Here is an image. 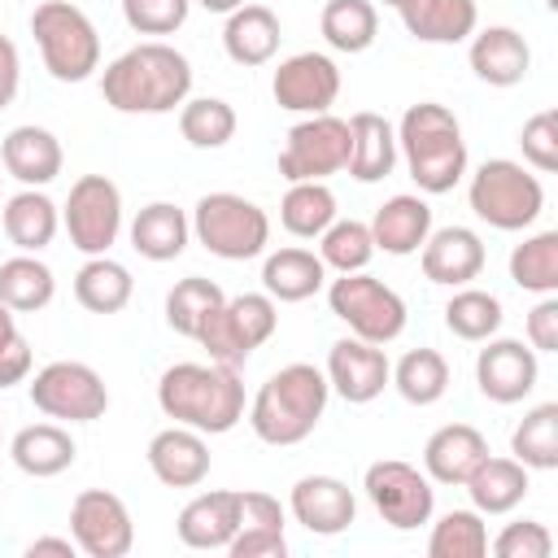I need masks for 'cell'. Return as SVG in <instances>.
Instances as JSON below:
<instances>
[{"instance_id": "6da1fadb", "label": "cell", "mask_w": 558, "mask_h": 558, "mask_svg": "<svg viewBox=\"0 0 558 558\" xmlns=\"http://www.w3.org/2000/svg\"><path fill=\"white\" fill-rule=\"evenodd\" d=\"M192 92V61L161 44H135L113 57L100 74V96L118 113H174Z\"/></svg>"}, {"instance_id": "7a4b0ae2", "label": "cell", "mask_w": 558, "mask_h": 558, "mask_svg": "<svg viewBox=\"0 0 558 558\" xmlns=\"http://www.w3.org/2000/svg\"><path fill=\"white\" fill-rule=\"evenodd\" d=\"M157 405L183 427L222 436L244 418V384L240 371L222 362H174L157 379Z\"/></svg>"}, {"instance_id": "3957f363", "label": "cell", "mask_w": 558, "mask_h": 558, "mask_svg": "<svg viewBox=\"0 0 558 558\" xmlns=\"http://www.w3.org/2000/svg\"><path fill=\"white\" fill-rule=\"evenodd\" d=\"M327 397H331V384H327V375L318 366L288 362L248 401V427L266 445H279V449L283 445H301L323 423Z\"/></svg>"}, {"instance_id": "277c9868", "label": "cell", "mask_w": 558, "mask_h": 558, "mask_svg": "<svg viewBox=\"0 0 558 558\" xmlns=\"http://www.w3.org/2000/svg\"><path fill=\"white\" fill-rule=\"evenodd\" d=\"M397 157H405V170L418 183V192L427 196L453 192L458 179L466 174V140L453 109L436 100L410 105L397 122Z\"/></svg>"}, {"instance_id": "5b68a950", "label": "cell", "mask_w": 558, "mask_h": 558, "mask_svg": "<svg viewBox=\"0 0 558 558\" xmlns=\"http://www.w3.org/2000/svg\"><path fill=\"white\" fill-rule=\"evenodd\" d=\"M31 35L39 44L44 70L57 83H83L100 70V35L92 17L70 0H44L31 13Z\"/></svg>"}, {"instance_id": "8992f818", "label": "cell", "mask_w": 558, "mask_h": 558, "mask_svg": "<svg viewBox=\"0 0 558 558\" xmlns=\"http://www.w3.org/2000/svg\"><path fill=\"white\" fill-rule=\"evenodd\" d=\"M192 235L205 253L222 262L262 257L270 244V218L240 192H205L192 209Z\"/></svg>"}, {"instance_id": "52a82bcc", "label": "cell", "mask_w": 558, "mask_h": 558, "mask_svg": "<svg viewBox=\"0 0 558 558\" xmlns=\"http://www.w3.org/2000/svg\"><path fill=\"white\" fill-rule=\"evenodd\" d=\"M466 201L475 209L480 222H488L493 231H523L541 218L545 209V187L536 174L523 170V161L510 157H488L466 187Z\"/></svg>"}, {"instance_id": "ba28073f", "label": "cell", "mask_w": 558, "mask_h": 558, "mask_svg": "<svg viewBox=\"0 0 558 558\" xmlns=\"http://www.w3.org/2000/svg\"><path fill=\"white\" fill-rule=\"evenodd\" d=\"M279 327V305L275 296L266 292H240V296H227L209 318L205 327L196 331V344L209 353V362H222V366H244L253 349H262Z\"/></svg>"}, {"instance_id": "9c48e42d", "label": "cell", "mask_w": 558, "mask_h": 558, "mask_svg": "<svg viewBox=\"0 0 558 558\" xmlns=\"http://www.w3.org/2000/svg\"><path fill=\"white\" fill-rule=\"evenodd\" d=\"M327 305L349 327V336L371 340V344H392L405 331V318H410L405 301L384 279H375L366 270H349V275L331 279Z\"/></svg>"}, {"instance_id": "30bf717a", "label": "cell", "mask_w": 558, "mask_h": 558, "mask_svg": "<svg viewBox=\"0 0 558 558\" xmlns=\"http://www.w3.org/2000/svg\"><path fill=\"white\" fill-rule=\"evenodd\" d=\"M31 405L61 423H96L109 410V388L87 362H48L31 379Z\"/></svg>"}, {"instance_id": "8fae6325", "label": "cell", "mask_w": 558, "mask_h": 558, "mask_svg": "<svg viewBox=\"0 0 558 558\" xmlns=\"http://www.w3.org/2000/svg\"><path fill=\"white\" fill-rule=\"evenodd\" d=\"M362 488H366L375 514H379L388 527L414 532V527L432 523L436 488H432V480H427L418 466H410V462H401V458H379V462L366 466Z\"/></svg>"}, {"instance_id": "7c38bea8", "label": "cell", "mask_w": 558, "mask_h": 558, "mask_svg": "<svg viewBox=\"0 0 558 558\" xmlns=\"http://www.w3.org/2000/svg\"><path fill=\"white\" fill-rule=\"evenodd\" d=\"M349 144H353L349 140V118H336L331 109L327 113H310L283 140L279 174L288 183H305V179L327 183V174H340L349 166Z\"/></svg>"}, {"instance_id": "4fadbf2b", "label": "cell", "mask_w": 558, "mask_h": 558, "mask_svg": "<svg viewBox=\"0 0 558 558\" xmlns=\"http://www.w3.org/2000/svg\"><path fill=\"white\" fill-rule=\"evenodd\" d=\"M61 222H65V235L78 253H87V257L109 253L122 235V192H118V183L105 179V174L74 179V187L61 205Z\"/></svg>"}, {"instance_id": "5bb4252c", "label": "cell", "mask_w": 558, "mask_h": 558, "mask_svg": "<svg viewBox=\"0 0 558 558\" xmlns=\"http://www.w3.org/2000/svg\"><path fill=\"white\" fill-rule=\"evenodd\" d=\"M70 536L87 558H126L135 545V523L118 493L83 488L70 506Z\"/></svg>"}, {"instance_id": "9a60e30c", "label": "cell", "mask_w": 558, "mask_h": 558, "mask_svg": "<svg viewBox=\"0 0 558 558\" xmlns=\"http://www.w3.org/2000/svg\"><path fill=\"white\" fill-rule=\"evenodd\" d=\"M270 92L288 113H327L340 96V70L327 52H292L279 61Z\"/></svg>"}, {"instance_id": "2e32d148", "label": "cell", "mask_w": 558, "mask_h": 558, "mask_svg": "<svg viewBox=\"0 0 558 558\" xmlns=\"http://www.w3.org/2000/svg\"><path fill=\"white\" fill-rule=\"evenodd\" d=\"M480 357H475V384L488 401L497 405H514L523 401L536 379H541V362H536V349L523 344V340H510V336H488L480 340Z\"/></svg>"}, {"instance_id": "e0dca14e", "label": "cell", "mask_w": 558, "mask_h": 558, "mask_svg": "<svg viewBox=\"0 0 558 558\" xmlns=\"http://www.w3.org/2000/svg\"><path fill=\"white\" fill-rule=\"evenodd\" d=\"M327 384L336 397H344L349 405H366L375 401L388 379H392V362L384 353V344H371V340H357V336H344L327 349Z\"/></svg>"}, {"instance_id": "ac0fdd59", "label": "cell", "mask_w": 558, "mask_h": 558, "mask_svg": "<svg viewBox=\"0 0 558 558\" xmlns=\"http://www.w3.org/2000/svg\"><path fill=\"white\" fill-rule=\"evenodd\" d=\"M292 519L314 536H340L357 519V497L336 475H301L288 493Z\"/></svg>"}, {"instance_id": "d6986e66", "label": "cell", "mask_w": 558, "mask_h": 558, "mask_svg": "<svg viewBox=\"0 0 558 558\" xmlns=\"http://www.w3.org/2000/svg\"><path fill=\"white\" fill-rule=\"evenodd\" d=\"M148 471L166 484V488H196V484H205V475H209V445H205V432H196V427H183V423H174V427H161L153 440H148Z\"/></svg>"}, {"instance_id": "ffe728a7", "label": "cell", "mask_w": 558, "mask_h": 558, "mask_svg": "<svg viewBox=\"0 0 558 558\" xmlns=\"http://www.w3.org/2000/svg\"><path fill=\"white\" fill-rule=\"evenodd\" d=\"M423 275L440 288H462L471 279H480L488 253H484V240L471 231V227H440V231H427L423 240Z\"/></svg>"}, {"instance_id": "44dd1931", "label": "cell", "mask_w": 558, "mask_h": 558, "mask_svg": "<svg viewBox=\"0 0 558 558\" xmlns=\"http://www.w3.org/2000/svg\"><path fill=\"white\" fill-rule=\"evenodd\" d=\"M488 458V440L480 427L471 423H445L427 436L423 445V475L432 484H449V488H462L466 475Z\"/></svg>"}, {"instance_id": "7402d4cb", "label": "cell", "mask_w": 558, "mask_h": 558, "mask_svg": "<svg viewBox=\"0 0 558 558\" xmlns=\"http://www.w3.org/2000/svg\"><path fill=\"white\" fill-rule=\"evenodd\" d=\"M235 527H240V493L235 488L196 493L174 519V532L187 549H227Z\"/></svg>"}, {"instance_id": "603a6c76", "label": "cell", "mask_w": 558, "mask_h": 558, "mask_svg": "<svg viewBox=\"0 0 558 558\" xmlns=\"http://www.w3.org/2000/svg\"><path fill=\"white\" fill-rule=\"evenodd\" d=\"M283 527H288V514H283L279 497L248 488V493H240V527H235L227 554L231 558H283L288 554Z\"/></svg>"}, {"instance_id": "cb8c5ba5", "label": "cell", "mask_w": 558, "mask_h": 558, "mask_svg": "<svg viewBox=\"0 0 558 558\" xmlns=\"http://www.w3.org/2000/svg\"><path fill=\"white\" fill-rule=\"evenodd\" d=\"M471 70L480 83L488 87H514L527 78L532 70V48L514 26H484L471 35V52H466Z\"/></svg>"}, {"instance_id": "d4e9b609", "label": "cell", "mask_w": 558, "mask_h": 558, "mask_svg": "<svg viewBox=\"0 0 558 558\" xmlns=\"http://www.w3.org/2000/svg\"><path fill=\"white\" fill-rule=\"evenodd\" d=\"M0 161H4V170H9L22 187H48V183L61 174L65 153H61V140H57L48 126L26 122V126H13V131L4 135Z\"/></svg>"}, {"instance_id": "484cf974", "label": "cell", "mask_w": 558, "mask_h": 558, "mask_svg": "<svg viewBox=\"0 0 558 558\" xmlns=\"http://www.w3.org/2000/svg\"><path fill=\"white\" fill-rule=\"evenodd\" d=\"M366 227H371L375 248H384L392 257H410V253L423 248V240L432 231V205L423 196L401 192V196H388Z\"/></svg>"}, {"instance_id": "4316f807", "label": "cell", "mask_w": 558, "mask_h": 558, "mask_svg": "<svg viewBox=\"0 0 558 558\" xmlns=\"http://www.w3.org/2000/svg\"><path fill=\"white\" fill-rule=\"evenodd\" d=\"M397 13L418 44H462L480 26L475 0H405Z\"/></svg>"}, {"instance_id": "83f0119b", "label": "cell", "mask_w": 558, "mask_h": 558, "mask_svg": "<svg viewBox=\"0 0 558 558\" xmlns=\"http://www.w3.org/2000/svg\"><path fill=\"white\" fill-rule=\"evenodd\" d=\"M349 174L357 179V183H379V179H388L392 174V166H397V126L384 118V113H371V109H362V113H353L349 118Z\"/></svg>"}, {"instance_id": "f1b7e54d", "label": "cell", "mask_w": 558, "mask_h": 558, "mask_svg": "<svg viewBox=\"0 0 558 558\" xmlns=\"http://www.w3.org/2000/svg\"><path fill=\"white\" fill-rule=\"evenodd\" d=\"M0 227H4V235H9V244H13L17 253H39V248H48V244L57 240L61 209H57V201H52L48 192L22 187V192H13V196L4 201Z\"/></svg>"}, {"instance_id": "f546056e", "label": "cell", "mask_w": 558, "mask_h": 558, "mask_svg": "<svg viewBox=\"0 0 558 558\" xmlns=\"http://www.w3.org/2000/svg\"><path fill=\"white\" fill-rule=\"evenodd\" d=\"M9 458H13V466L22 475L52 480V475H61V471L74 466L78 445H74V436L61 423H31V427H22L9 440Z\"/></svg>"}, {"instance_id": "4dcf8cb0", "label": "cell", "mask_w": 558, "mask_h": 558, "mask_svg": "<svg viewBox=\"0 0 558 558\" xmlns=\"http://www.w3.org/2000/svg\"><path fill=\"white\" fill-rule=\"evenodd\" d=\"M279 17L266 9V4H240L235 13H227V26H222V48L235 65L253 70V65H266L275 52H279Z\"/></svg>"}, {"instance_id": "1f68e13d", "label": "cell", "mask_w": 558, "mask_h": 558, "mask_svg": "<svg viewBox=\"0 0 558 558\" xmlns=\"http://www.w3.org/2000/svg\"><path fill=\"white\" fill-rule=\"evenodd\" d=\"M192 240V218L170 205V201H153L131 218V248L148 262H174Z\"/></svg>"}, {"instance_id": "d6a6232c", "label": "cell", "mask_w": 558, "mask_h": 558, "mask_svg": "<svg viewBox=\"0 0 558 558\" xmlns=\"http://www.w3.org/2000/svg\"><path fill=\"white\" fill-rule=\"evenodd\" d=\"M462 488L471 493V506H475L480 514H510V510L527 497L532 480H527V466H523L519 458H493V453H488V458L466 475Z\"/></svg>"}, {"instance_id": "836d02e7", "label": "cell", "mask_w": 558, "mask_h": 558, "mask_svg": "<svg viewBox=\"0 0 558 558\" xmlns=\"http://www.w3.org/2000/svg\"><path fill=\"white\" fill-rule=\"evenodd\" d=\"M323 283H327V266H323V257L310 253V248H296V244H292V248L266 253V262H262V288H266V296H275V301H288V305L310 301Z\"/></svg>"}, {"instance_id": "e575fe53", "label": "cell", "mask_w": 558, "mask_h": 558, "mask_svg": "<svg viewBox=\"0 0 558 558\" xmlns=\"http://www.w3.org/2000/svg\"><path fill=\"white\" fill-rule=\"evenodd\" d=\"M131 292H135V279L122 262H113L109 253L100 257H87L74 275V301L87 310V314H118L131 305Z\"/></svg>"}, {"instance_id": "d590c367", "label": "cell", "mask_w": 558, "mask_h": 558, "mask_svg": "<svg viewBox=\"0 0 558 558\" xmlns=\"http://www.w3.org/2000/svg\"><path fill=\"white\" fill-rule=\"evenodd\" d=\"M279 222L296 240H318L336 222V192L327 183H318V179L288 183V192L279 201Z\"/></svg>"}, {"instance_id": "8d00e7d4", "label": "cell", "mask_w": 558, "mask_h": 558, "mask_svg": "<svg viewBox=\"0 0 558 558\" xmlns=\"http://www.w3.org/2000/svg\"><path fill=\"white\" fill-rule=\"evenodd\" d=\"M318 31L336 52H366L379 35V13L371 0H327L318 13Z\"/></svg>"}, {"instance_id": "74e56055", "label": "cell", "mask_w": 558, "mask_h": 558, "mask_svg": "<svg viewBox=\"0 0 558 558\" xmlns=\"http://www.w3.org/2000/svg\"><path fill=\"white\" fill-rule=\"evenodd\" d=\"M52 296H57V279L35 253H17V257L0 262V301L13 314H35Z\"/></svg>"}, {"instance_id": "f35d334b", "label": "cell", "mask_w": 558, "mask_h": 558, "mask_svg": "<svg viewBox=\"0 0 558 558\" xmlns=\"http://www.w3.org/2000/svg\"><path fill=\"white\" fill-rule=\"evenodd\" d=\"M510 453L527 471L558 466V401H541L519 418V427L510 432Z\"/></svg>"}, {"instance_id": "ab89813d", "label": "cell", "mask_w": 558, "mask_h": 558, "mask_svg": "<svg viewBox=\"0 0 558 558\" xmlns=\"http://www.w3.org/2000/svg\"><path fill=\"white\" fill-rule=\"evenodd\" d=\"M401 401L410 405H436L445 392H449V362L436 353V349H410L401 353V362L392 366V379H388Z\"/></svg>"}, {"instance_id": "60d3db41", "label": "cell", "mask_w": 558, "mask_h": 558, "mask_svg": "<svg viewBox=\"0 0 558 558\" xmlns=\"http://www.w3.org/2000/svg\"><path fill=\"white\" fill-rule=\"evenodd\" d=\"M510 279L523 292H558V231H536L510 248Z\"/></svg>"}, {"instance_id": "b9f144b4", "label": "cell", "mask_w": 558, "mask_h": 558, "mask_svg": "<svg viewBox=\"0 0 558 558\" xmlns=\"http://www.w3.org/2000/svg\"><path fill=\"white\" fill-rule=\"evenodd\" d=\"M222 301H227V296H222V288H218L214 279L187 275V279H179V283L166 292V323H170V331L196 340V331L205 327V318H209Z\"/></svg>"}, {"instance_id": "7bdbcfd3", "label": "cell", "mask_w": 558, "mask_h": 558, "mask_svg": "<svg viewBox=\"0 0 558 558\" xmlns=\"http://www.w3.org/2000/svg\"><path fill=\"white\" fill-rule=\"evenodd\" d=\"M501 318H506L501 301H497L493 292L466 288V283H462V288L449 296V305H445V327H449L458 340H471V344L497 336V331H501Z\"/></svg>"}, {"instance_id": "ee69618b", "label": "cell", "mask_w": 558, "mask_h": 558, "mask_svg": "<svg viewBox=\"0 0 558 558\" xmlns=\"http://www.w3.org/2000/svg\"><path fill=\"white\" fill-rule=\"evenodd\" d=\"M488 554V527L484 514L471 510H449L432 523L427 536V558H484Z\"/></svg>"}, {"instance_id": "f6af8a7d", "label": "cell", "mask_w": 558, "mask_h": 558, "mask_svg": "<svg viewBox=\"0 0 558 558\" xmlns=\"http://www.w3.org/2000/svg\"><path fill=\"white\" fill-rule=\"evenodd\" d=\"M179 131L192 148H222L235 135V109L222 96H196L179 105Z\"/></svg>"}, {"instance_id": "bcb514c9", "label": "cell", "mask_w": 558, "mask_h": 558, "mask_svg": "<svg viewBox=\"0 0 558 558\" xmlns=\"http://www.w3.org/2000/svg\"><path fill=\"white\" fill-rule=\"evenodd\" d=\"M318 257L327 270L336 275H349V270H366L371 257H375V240H371V227L357 222V218H336L323 235H318Z\"/></svg>"}, {"instance_id": "7dc6e473", "label": "cell", "mask_w": 558, "mask_h": 558, "mask_svg": "<svg viewBox=\"0 0 558 558\" xmlns=\"http://www.w3.org/2000/svg\"><path fill=\"white\" fill-rule=\"evenodd\" d=\"M192 0H122V17L135 35H174L187 22Z\"/></svg>"}, {"instance_id": "c3c4849f", "label": "cell", "mask_w": 558, "mask_h": 558, "mask_svg": "<svg viewBox=\"0 0 558 558\" xmlns=\"http://www.w3.org/2000/svg\"><path fill=\"white\" fill-rule=\"evenodd\" d=\"M519 148L527 166H536L541 174H554L558 170V113L554 109L532 113L519 131Z\"/></svg>"}, {"instance_id": "681fc988", "label": "cell", "mask_w": 558, "mask_h": 558, "mask_svg": "<svg viewBox=\"0 0 558 558\" xmlns=\"http://www.w3.org/2000/svg\"><path fill=\"white\" fill-rule=\"evenodd\" d=\"M488 549L497 558H549L554 554V536H549V527L541 519H519V523H506L488 541Z\"/></svg>"}, {"instance_id": "f907efd6", "label": "cell", "mask_w": 558, "mask_h": 558, "mask_svg": "<svg viewBox=\"0 0 558 558\" xmlns=\"http://www.w3.org/2000/svg\"><path fill=\"white\" fill-rule=\"evenodd\" d=\"M527 344L536 353H558V296H541L527 314Z\"/></svg>"}, {"instance_id": "816d5d0a", "label": "cell", "mask_w": 558, "mask_h": 558, "mask_svg": "<svg viewBox=\"0 0 558 558\" xmlns=\"http://www.w3.org/2000/svg\"><path fill=\"white\" fill-rule=\"evenodd\" d=\"M26 375H31V344H26V336L17 331L13 340L0 344V392L13 388V384H22Z\"/></svg>"}, {"instance_id": "f5cc1de1", "label": "cell", "mask_w": 558, "mask_h": 558, "mask_svg": "<svg viewBox=\"0 0 558 558\" xmlns=\"http://www.w3.org/2000/svg\"><path fill=\"white\" fill-rule=\"evenodd\" d=\"M17 87H22V57H17V44L0 35V109L13 105Z\"/></svg>"}, {"instance_id": "db71d44e", "label": "cell", "mask_w": 558, "mask_h": 558, "mask_svg": "<svg viewBox=\"0 0 558 558\" xmlns=\"http://www.w3.org/2000/svg\"><path fill=\"white\" fill-rule=\"evenodd\" d=\"M44 554L74 558V554H78V545H74V536H35V541L26 545V558H44Z\"/></svg>"}, {"instance_id": "11a10c76", "label": "cell", "mask_w": 558, "mask_h": 558, "mask_svg": "<svg viewBox=\"0 0 558 558\" xmlns=\"http://www.w3.org/2000/svg\"><path fill=\"white\" fill-rule=\"evenodd\" d=\"M13 336H17V318H13V310L0 301V344H4V340H13Z\"/></svg>"}, {"instance_id": "9f6ffc18", "label": "cell", "mask_w": 558, "mask_h": 558, "mask_svg": "<svg viewBox=\"0 0 558 558\" xmlns=\"http://www.w3.org/2000/svg\"><path fill=\"white\" fill-rule=\"evenodd\" d=\"M201 9H209V13H235L244 0H196Z\"/></svg>"}, {"instance_id": "6f0895ef", "label": "cell", "mask_w": 558, "mask_h": 558, "mask_svg": "<svg viewBox=\"0 0 558 558\" xmlns=\"http://www.w3.org/2000/svg\"><path fill=\"white\" fill-rule=\"evenodd\" d=\"M384 4H392V9H401V4H405V0H384Z\"/></svg>"}]
</instances>
